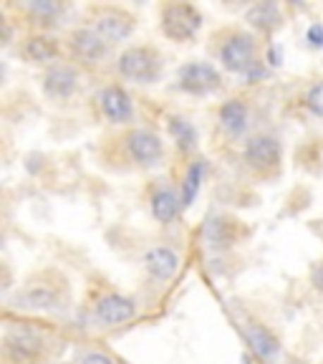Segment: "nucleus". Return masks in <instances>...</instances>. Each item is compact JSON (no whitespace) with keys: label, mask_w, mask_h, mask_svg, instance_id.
I'll return each instance as SVG.
<instances>
[{"label":"nucleus","mask_w":323,"mask_h":364,"mask_svg":"<svg viewBox=\"0 0 323 364\" xmlns=\"http://www.w3.org/2000/svg\"><path fill=\"white\" fill-rule=\"evenodd\" d=\"M240 172L252 182L281 180L283 175V142L273 132H252L248 142L240 147Z\"/></svg>","instance_id":"423d86ee"},{"label":"nucleus","mask_w":323,"mask_h":364,"mask_svg":"<svg viewBox=\"0 0 323 364\" xmlns=\"http://www.w3.org/2000/svg\"><path fill=\"white\" fill-rule=\"evenodd\" d=\"M207 54L220 71L248 73L260 59V36L243 23H225L209 33Z\"/></svg>","instance_id":"39448f33"},{"label":"nucleus","mask_w":323,"mask_h":364,"mask_svg":"<svg viewBox=\"0 0 323 364\" xmlns=\"http://www.w3.org/2000/svg\"><path fill=\"white\" fill-rule=\"evenodd\" d=\"M207 170H209V164L200 152L187 159H177L172 180H174V185H177V190H180L182 207H185V210L197 200L200 190H202V185H205V177H207Z\"/></svg>","instance_id":"aec40b11"},{"label":"nucleus","mask_w":323,"mask_h":364,"mask_svg":"<svg viewBox=\"0 0 323 364\" xmlns=\"http://www.w3.org/2000/svg\"><path fill=\"white\" fill-rule=\"evenodd\" d=\"M238 322H240V332L245 334L248 344L252 346V352H255L260 359L270 362V359L281 352V339L276 336V332H273L268 324L260 322L257 316L243 314V316H238Z\"/></svg>","instance_id":"412c9836"},{"label":"nucleus","mask_w":323,"mask_h":364,"mask_svg":"<svg viewBox=\"0 0 323 364\" xmlns=\"http://www.w3.org/2000/svg\"><path fill=\"white\" fill-rule=\"evenodd\" d=\"M245 20L257 36H273L286 25V13L278 3H255L245 11Z\"/></svg>","instance_id":"4be33fe9"},{"label":"nucleus","mask_w":323,"mask_h":364,"mask_svg":"<svg viewBox=\"0 0 323 364\" xmlns=\"http://www.w3.org/2000/svg\"><path fill=\"white\" fill-rule=\"evenodd\" d=\"M157 23L162 36L172 43H192L200 36L205 16L195 3L187 0H164L157 6Z\"/></svg>","instance_id":"4468645a"},{"label":"nucleus","mask_w":323,"mask_h":364,"mask_svg":"<svg viewBox=\"0 0 323 364\" xmlns=\"http://www.w3.org/2000/svg\"><path fill=\"white\" fill-rule=\"evenodd\" d=\"M182 253L172 243H154L142 253V276L144 286L152 291H162L180 273Z\"/></svg>","instance_id":"2eb2a0df"},{"label":"nucleus","mask_w":323,"mask_h":364,"mask_svg":"<svg viewBox=\"0 0 323 364\" xmlns=\"http://www.w3.org/2000/svg\"><path fill=\"white\" fill-rule=\"evenodd\" d=\"M84 25L94 28L111 46L129 41L137 30V13L121 3H89L84 8Z\"/></svg>","instance_id":"f8f14e48"},{"label":"nucleus","mask_w":323,"mask_h":364,"mask_svg":"<svg viewBox=\"0 0 323 364\" xmlns=\"http://www.w3.org/2000/svg\"><path fill=\"white\" fill-rule=\"evenodd\" d=\"M114 73L121 84L154 86L164 76V54L150 41L132 43L119 51L114 61Z\"/></svg>","instance_id":"0eeeda50"},{"label":"nucleus","mask_w":323,"mask_h":364,"mask_svg":"<svg viewBox=\"0 0 323 364\" xmlns=\"http://www.w3.org/2000/svg\"><path fill=\"white\" fill-rule=\"evenodd\" d=\"M169 150L157 129L147 124L106 129L94 150L96 164L109 175H142L164 164Z\"/></svg>","instance_id":"f257e3e1"},{"label":"nucleus","mask_w":323,"mask_h":364,"mask_svg":"<svg viewBox=\"0 0 323 364\" xmlns=\"http://www.w3.org/2000/svg\"><path fill=\"white\" fill-rule=\"evenodd\" d=\"M8 306L20 314L66 316L73 309V284L63 268L41 266L25 276L8 298Z\"/></svg>","instance_id":"f03ea898"},{"label":"nucleus","mask_w":323,"mask_h":364,"mask_svg":"<svg viewBox=\"0 0 323 364\" xmlns=\"http://www.w3.org/2000/svg\"><path fill=\"white\" fill-rule=\"evenodd\" d=\"M66 352V339L36 324H6L0 334V364H54Z\"/></svg>","instance_id":"20e7f679"},{"label":"nucleus","mask_w":323,"mask_h":364,"mask_svg":"<svg viewBox=\"0 0 323 364\" xmlns=\"http://www.w3.org/2000/svg\"><path fill=\"white\" fill-rule=\"evenodd\" d=\"M63 46H66V59L73 61L78 68L84 71H96L104 68L106 63L116 61V46L102 38L94 28L78 23L63 33Z\"/></svg>","instance_id":"1a4fd4ad"},{"label":"nucleus","mask_w":323,"mask_h":364,"mask_svg":"<svg viewBox=\"0 0 323 364\" xmlns=\"http://www.w3.org/2000/svg\"><path fill=\"white\" fill-rule=\"evenodd\" d=\"M252 129V102L245 94L228 97L215 109V124H212V142L215 147H235L245 145Z\"/></svg>","instance_id":"6e6552de"},{"label":"nucleus","mask_w":323,"mask_h":364,"mask_svg":"<svg viewBox=\"0 0 323 364\" xmlns=\"http://www.w3.org/2000/svg\"><path fill=\"white\" fill-rule=\"evenodd\" d=\"M38 86L48 102L66 104L76 99L81 86H84V68H78L73 61L63 59L38 73Z\"/></svg>","instance_id":"dca6fc26"},{"label":"nucleus","mask_w":323,"mask_h":364,"mask_svg":"<svg viewBox=\"0 0 323 364\" xmlns=\"http://www.w3.org/2000/svg\"><path fill=\"white\" fill-rule=\"evenodd\" d=\"M222 71L212 61L192 59L174 73V89L187 97H212L222 89Z\"/></svg>","instance_id":"a211bd4d"},{"label":"nucleus","mask_w":323,"mask_h":364,"mask_svg":"<svg viewBox=\"0 0 323 364\" xmlns=\"http://www.w3.org/2000/svg\"><path fill=\"white\" fill-rule=\"evenodd\" d=\"M293 107L298 114L313 116V119H323V79L308 81V84L295 94Z\"/></svg>","instance_id":"b1692460"},{"label":"nucleus","mask_w":323,"mask_h":364,"mask_svg":"<svg viewBox=\"0 0 323 364\" xmlns=\"http://www.w3.org/2000/svg\"><path fill=\"white\" fill-rule=\"evenodd\" d=\"M139 303L132 293L121 291L106 276H91L81 298V319L94 332H114L134 322Z\"/></svg>","instance_id":"7ed1b4c3"},{"label":"nucleus","mask_w":323,"mask_h":364,"mask_svg":"<svg viewBox=\"0 0 323 364\" xmlns=\"http://www.w3.org/2000/svg\"><path fill=\"white\" fill-rule=\"evenodd\" d=\"M16 54L23 63L38 66L43 71L66 59V46H63V38H59L56 33H23L16 38Z\"/></svg>","instance_id":"6ab92c4d"},{"label":"nucleus","mask_w":323,"mask_h":364,"mask_svg":"<svg viewBox=\"0 0 323 364\" xmlns=\"http://www.w3.org/2000/svg\"><path fill=\"white\" fill-rule=\"evenodd\" d=\"M250 238V228L245 220H240L233 212H212L202 225V241L209 250L225 253V250L238 248L240 243Z\"/></svg>","instance_id":"f3484780"},{"label":"nucleus","mask_w":323,"mask_h":364,"mask_svg":"<svg viewBox=\"0 0 323 364\" xmlns=\"http://www.w3.org/2000/svg\"><path fill=\"white\" fill-rule=\"evenodd\" d=\"M3 11L25 33H54L66 20L71 6L66 0H20V3H6Z\"/></svg>","instance_id":"9b49d317"},{"label":"nucleus","mask_w":323,"mask_h":364,"mask_svg":"<svg viewBox=\"0 0 323 364\" xmlns=\"http://www.w3.org/2000/svg\"><path fill=\"white\" fill-rule=\"evenodd\" d=\"M142 202L150 212V218L154 220L162 228H172V225L180 223L182 212V198L180 190L174 185L172 177L167 175H154L147 177L142 185Z\"/></svg>","instance_id":"ddd939ff"},{"label":"nucleus","mask_w":323,"mask_h":364,"mask_svg":"<svg viewBox=\"0 0 323 364\" xmlns=\"http://www.w3.org/2000/svg\"><path fill=\"white\" fill-rule=\"evenodd\" d=\"M89 111L94 121L106 129H119L134 124V97L121 81H106L91 94Z\"/></svg>","instance_id":"9d476101"},{"label":"nucleus","mask_w":323,"mask_h":364,"mask_svg":"<svg viewBox=\"0 0 323 364\" xmlns=\"http://www.w3.org/2000/svg\"><path fill=\"white\" fill-rule=\"evenodd\" d=\"M68 364H116L114 357L104 349H94V346H84V349H78L76 354L71 357Z\"/></svg>","instance_id":"393cba45"},{"label":"nucleus","mask_w":323,"mask_h":364,"mask_svg":"<svg viewBox=\"0 0 323 364\" xmlns=\"http://www.w3.org/2000/svg\"><path fill=\"white\" fill-rule=\"evenodd\" d=\"M167 129L174 137V145H177L180 159H187V157H192V154H197V132H195L190 119H185L182 114H169Z\"/></svg>","instance_id":"5701e85b"}]
</instances>
